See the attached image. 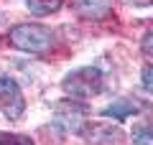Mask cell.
<instances>
[{"instance_id":"cell-1","label":"cell","mask_w":153,"mask_h":145,"mask_svg":"<svg viewBox=\"0 0 153 145\" xmlns=\"http://www.w3.org/2000/svg\"><path fill=\"white\" fill-rule=\"evenodd\" d=\"M61 87H64V92L69 97H74V99H92V97H97L100 92L105 89V76H102V71L94 69V66H79V69L69 71V74L64 76Z\"/></svg>"},{"instance_id":"cell-2","label":"cell","mask_w":153,"mask_h":145,"mask_svg":"<svg viewBox=\"0 0 153 145\" xmlns=\"http://www.w3.org/2000/svg\"><path fill=\"white\" fill-rule=\"evenodd\" d=\"M10 43L18 51H26V54H44L49 51L54 36L46 26H38V23H21V26L10 28Z\"/></svg>"},{"instance_id":"cell-3","label":"cell","mask_w":153,"mask_h":145,"mask_svg":"<svg viewBox=\"0 0 153 145\" xmlns=\"http://www.w3.org/2000/svg\"><path fill=\"white\" fill-rule=\"evenodd\" d=\"M0 112L8 120H21L26 112V99L13 76H0Z\"/></svg>"},{"instance_id":"cell-4","label":"cell","mask_w":153,"mask_h":145,"mask_svg":"<svg viewBox=\"0 0 153 145\" xmlns=\"http://www.w3.org/2000/svg\"><path fill=\"white\" fill-rule=\"evenodd\" d=\"M54 122L61 125L64 130H82L84 107H82V104H76V102H61L59 107H56Z\"/></svg>"},{"instance_id":"cell-5","label":"cell","mask_w":153,"mask_h":145,"mask_svg":"<svg viewBox=\"0 0 153 145\" xmlns=\"http://www.w3.org/2000/svg\"><path fill=\"white\" fill-rule=\"evenodd\" d=\"M74 8L84 18H105L112 8V0H74Z\"/></svg>"},{"instance_id":"cell-6","label":"cell","mask_w":153,"mask_h":145,"mask_svg":"<svg viewBox=\"0 0 153 145\" xmlns=\"http://www.w3.org/2000/svg\"><path fill=\"white\" fill-rule=\"evenodd\" d=\"M84 138L92 140V143H115V140H120V130L115 127V125H89L84 130Z\"/></svg>"},{"instance_id":"cell-7","label":"cell","mask_w":153,"mask_h":145,"mask_svg":"<svg viewBox=\"0 0 153 145\" xmlns=\"http://www.w3.org/2000/svg\"><path fill=\"white\" fill-rule=\"evenodd\" d=\"M102 112L107 117H112V120H128V117H133L138 112V104L130 102V99H117V102H110Z\"/></svg>"},{"instance_id":"cell-8","label":"cell","mask_w":153,"mask_h":145,"mask_svg":"<svg viewBox=\"0 0 153 145\" xmlns=\"http://www.w3.org/2000/svg\"><path fill=\"white\" fill-rule=\"evenodd\" d=\"M28 10L33 13V16H51V13H56L61 5H64V0H26Z\"/></svg>"},{"instance_id":"cell-9","label":"cell","mask_w":153,"mask_h":145,"mask_svg":"<svg viewBox=\"0 0 153 145\" xmlns=\"http://www.w3.org/2000/svg\"><path fill=\"white\" fill-rule=\"evenodd\" d=\"M133 145H153V125L138 127L133 132Z\"/></svg>"},{"instance_id":"cell-10","label":"cell","mask_w":153,"mask_h":145,"mask_svg":"<svg viewBox=\"0 0 153 145\" xmlns=\"http://www.w3.org/2000/svg\"><path fill=\"white\" fill-rule=\"evenodd\" d=\"M0 145H33V140L16 132H0Z\"/></svg>"},{"instance_id":"cell-11","label":"cell","mask_w":153,"mask_h":145,"mask_svg":"<svg viewBox=\"0 0 153 145\" xmlns=\"http://www.w3.org/2000/svg\"><path fill=\"white\" fill-rule=\"evenodd\" d=\"M140 81H143V89H146L148 94H153V66H146V69L140 71Z\"/></svg>"},{"instance_id":"cell-12","label":"cell","mask_w":153,"mask_h":145,"mask_svg":"<svg viewBox=\"0 0 153 145\" xmlns=\"http://www.w3.org/2000/svg\"><path fill=\"white\" fill-rule=\"evenodd\" d=\"M143 51H146V54H151V56H153V31L148 33L146 38H143Z\"/></svg>"},{"instance_id":"cell-13","label":"cell","mask_w":153,"mask_h":145,"mask_svg":"<svg viewBox=\"0 0 153 145\" xmlns=\"http://www.w3.org/2000/svg\"><path fill=\"white\" fill-rule=\"evenodd\" d=\"M130 5H135V8H148V5H153V0H128Z\"/></svg>"}]
</instances>
